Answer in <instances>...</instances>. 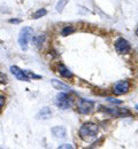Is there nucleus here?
Returning <instances> with one entry per match:
<instances>
[{
  "mask_svg": "<svg viewBox=\"0 0 138 149\" xmlns=\"http://www.w3.org/2000/svg\"><path fill=\"white\" fill-rule=\"evenodd\" d=\"M98 125L93 124V123H85L81 126L79 129V136L84 140V141H91L93 139H96L97 134H98Z\"/></svg>",
  "mask_w": 138,
  "mask_h": 149,
  "instance_id": "1",
  "label": "nucleus"
},
{
  "mask_svg": "<svg viewBox=\"0 0 138 149\" xmlns=\"http://www.w3.org/2000/svg\"><path fill=\"white\" fill-rule=\"evenodd\" d=\"M32 35H34V30L30 26H24L20 31V35H19V45H20V47L23 51H27L28 44L32 39Z\"/></svg>",
  "mask_w": 138,
  "mask_h": 149,
  "instance_id": "2",
  "label": "nucleus"
},
{
  "mask_svg": "<svg viewBox=\"0 0 138 149\" xmlns=\"http://www.w3.org/2000/svg\"><path fill=\"white\" fill-rule=\"evenodd\" d=\"M93 107H95V102L91 101V100H85V99H81L78 100V103H77V109L83 115H88L93 110Z\"/></svg>",
  "mask_w": 138,
  "mask_h": 149,
  "instance_id": "3",
  "label": "nucleus"
},
{
  "mask_svg": "<svg viewBox=\"0 0 138 149\" xmlns=\"http://www.w3.org/2000/svg\"><path fill=\"white\" fill-rule=\"evenodd\" d=\"M115 49L118 54L121 55H124V54H128L131 49V46H130V42L128 40H125L124 38H118L115 42Z\"/></svg>",
  "mask_w": 138,
  "mask_h": 149,
  "instance_id": "4",
  "label": "nucleus"
},
{
  "mask_svg": "<svg viewBox=\"0 0 138 149\" xmlns=\"http://www.w3.org/2000/svg\"><path fill=\"white\" fill-rule=\"evenodd\" d=\"M55 104L59 107L60 109L66 110L70 106V99L66 93H59L55 97Z\"/></svg>",
  "mask_w": 138,
  "mask_h": 149,
  "instance_id": "5",
  "label": "nucleus"
},
{
  "mask_svg": "<svg viewBox=\"0 0 138 149\" xmlns=\"http://www.w3.org/2000/svg\"><path fill=\"white\" fill-rule=\"evenodd\" d=\"M101 109H104V111L111 113L112 116H115V117H130L131 116V112L129 111L127 108H104V107H100Z\"/></svg>",
  "mask_w": 138,
  "mask_h": 149,
  "instance_id": "6",
  "label": "nucleus"
},
{
  "mask_svg": "<svg viewBox=\"0 0 138 149\" xmlns=\"http://www.w3.org/2000/svg\"><path fill=\"white\" fill-rule=\"evenodd\" d=\"M130 88V84L128 80H120L118 81L114 87H113V93L115 95H122V94L127 93Z\"/></svg>",
  "mask_w": 138,
  "mask_h": 149,
  "instance_id": "7",
  "label": "nucleus"
},
{
  "mask_svg": "<svg viewBox=\"0 0 138 149\" xmlns=\"http://www.w3.org/2000/svg\"><path fill=\"white\" fill-rule=\"evenodd\" d=\"M11 71H12V74H14L19 80H21V81H29V80H30L29 77L25 74L24 70L20 69L18 65H12V67H11Z\"/></svg>",
  "mask_w": 138,
  "mask_h": 149,
  "instance_id": "8",
  "label": "nucleus"
},
{
  "mask_svg": "<svg viewBox=\"0 0 138 149\" xmlns=\"http://www.w3.org/2000/svg\"><path fill=\"white\" fill-rule=\"evenodd\" d=\"M52 134L55 136V138H66L67 136V131L63 126H54L52 129Z\"/></svg>",
  "mask_w": 138,
  "mask_h": 149,
  "instance_id": "9",
  "label": "nucleus"
},
{
  "mask_svg": "<svg viewBox=\"0 0 138 149\" xmlns=\"http://www.w3.org/2000/svg\"><path fill=\"white\" fill-rule=\"evenodd\" d=\"M52 85H53V87L54 88H57V90H59V91H71V88L68 86V85H66V84H63V83H61L59 80H57V79H52Z\"/></svg>",
  "mask_w": 138,
  "mask_h": 149,
  "instance_id": "10",
  "label": "nucleus"
},
{
  "mask_svg": "<svg viewBox=\"0 0 138 149\" xmlns=\"http://www.w3.org/2000/svg\"><path fill=\"white\" fill-rule=\"evenodd\" d=\"M58 71H59V74L62 76V77H64V78H71L73 77V72L64 65V64H59L58 65Z\"/></svg>",
  "mask_w": 138,
  "mask_h": 149,
  "instance_id": "11",
  "label": "nucleus"
},
{
  "mask_svg": "<svg viewBox=\"0 0 138 149\" xmlns=\"http://www.w3.org/2000/svg\"><path fill=\"white\" fill-rule=\"evenodd\" d=\"M51 116H52L51 109L47 108V107H45V108H43V109L37 113V119H48Z\"/></svg>",
  "mask_w": 138,
  "mask_h": 149,
  "instance_id": "12",
  "label": "nucleus"
},
{
  "mask_svg": "<svg viewBox=\"0 0 138 149\" xmlns=\"http://www.w3.org/2000/svg\"><path fill=\"white\" fill-rule=\"evenodd\" d=\"M46 14H47V10L44 9V8H40V9H38L36 13L32 14V19H40V17L45 16Z\"/></svg>",
  "mask_w": 138,
  "mask_h": 149,
  "instance_id": "13",
  "label": "nucleus"
},
{
  "mask_svg": "<svg viewBox=\"0 0 138 149\" xmlns=\"http://www.w3.org/2000/svg\"><path fill=\"white\" fill-rule=\"evenodd\" d=\"M68 3V0H59L58 5H57V12L61 13L63 10V8L66 7V5Z\"/></svg>",
  "mask_w": 138,
  "mask_h": 149,
  "instance_id": "14",
  "label": "nucleus"
},
{
  "mask_svg": "<svg viewBox=\"0 0 138 149\" xmlns=\"http://www.w3.org/2000/svg\"><path fill=\"white\" fill-rule=\"evenodd\" d=\"M75 30H74V28L73 26H66L63 30H62V36H68V35H70V33H73Z\"/></svg>",
  "mask_w": 138,
  "mask_h": 149,
  "instance_id": "15",
  "label": "nucleus"
},
{
  "mask_svg": "<svg viewBox=\"0 0 138 149\" xmlns=\"http://www.w3.org/2000/svg\"><path fill=\"white\" fill-rule=\"evenodd\" d=\"M24 72L25 74L29 77V79H41V76H38V74H34V72H31V71H29V70H24Z\"/></svg>",
  "mask_w": 138,
  "mask_h": 149,
  "instance_id": "16",
  "label": "nucleus"
},
{
  "mask_svg": "<svg viewBox=\"0 0 138 149\" xmlns=\"http://www.w3.org/2000/svg\"><path fill=\"white\" fill-rule=\"evenodd\" d=\"M44 39H45V37H44V36H38V37H35V38H34V39H32V40H34V42H35V45L39 47L40 45L43 44V41H44Z\"/></svg>",
  "mask_w": 138,
  "mask_h": 149,
  "instance_id": "17",
  "label": "nucleus"
},
{
  "mask_svg": "<svg viewBox=\"0 0 138 149\" xmlns=\"http://www.w3.org/2000/svg\"><path fill=\"white\" fill-rule=\"evenodd\" d=\"M8 83V77L5 74L0 72V84H7Z\"/></svg>",
  "mask_w": 138,
  "mask_h": 149,
  "instance_id": "18",
  "label": "nucleus"
},
{
  "mask_svg": "<svg viewBox=\"0 0 138 149\" xmlns=\"http://www.w3.org/2000/svg\"><path fill=\"white\" fill-rule=\"evenodd\" d=\"M107 100H108L109 102H112V103H115V104H121V103H122V101L116 100V99H112V97H108Z\"/></svg>",
  "mask_w": 138,
  "mask_h": 149,
  "instance_id": "19",
  "label": "nucleus"
},
{
  "mask_svg": "<svg viewBox=\"0 0 138 149\" xmlns=\"http://www.w3.org/2000/svg\"><path fill=\"white\" fill-rule=\"evenodd\" d=\"M5 101H6L5 96L4 95H0V109H2V107L5 106Z\"/></svg>",
  "mask_w": 138,
  "mask_h": 149,
  "instance_id": "20",
  "label": "nucleus"
},
{
  "mask_svg": "<svg viewBox=\"0 0 138 149\" xmlns=\"http://www.w3.org/2000/svg\"><path fill=\"white\" fill-rule=\"evenodd\" d=\"M59 148L60 149H62V148H66V149H68V148H74L71 145H68V143H66V145H61V146H59Z\"/></svg>",
  "mask_w": 138,
  "mask_h": 149,
  "instance_id": "21",
  "label": "nucleus"
},
{
  "mask_svg": "<svg viewBox=\"0 0 138 149\" xmlns=\"http://www.w3.org/2000/svg\"><path fill=\"white\" fill-rule=\"evenodd\" d=\"M21 19H9V23H15V24H18V23H20Z\"/></svg>",
  "mask_w": 138,
  "mask_h": 149,
  "instance_id": "22",
  "label": "nucleus"
},
{
  "mask_svg": "<svg viewBox=\"0 0 138 149\" xmlns=\"http://www.w3.org/2000/svg\"><path fill=\"white\" fill-rule=\"evenodd\" d=\"M136 35H137V37H138V29H137V31H136Z\"/></svg>",
  "mask_w": 138,
  "mask_h": 149,
  "instance_id": "23",
  "label": "nucleus"
},
{
  "mask_svg": "<svg viewBox=\"0 0 138 149\" xmlns=\"http://www.w3.org/2000/svg\"><path fill=\"white\" fill-rule=\"evenodd\" d=\"M136 109H137V110H138V104H137V106H136Z\"/></svg>",
  "mask_w": 138,
  "mask_h": 149,
  "instance_id": "24",
  "label": "nucleus"
},
{
  "mask_svg": "<svg viewBox=\"0 0 138 149\" xmlns=\"http://www.w3.org/2000/svg\"><path fill=\"white\" fill-rule=\"evenodd\" d=\"M137 51H138V49H137Z\"/></svg>",
  "mask_w": 138,
  "mask_h": 149,
  "instance_id": "25",
  "label": "nucleus"
}]
</instances>
